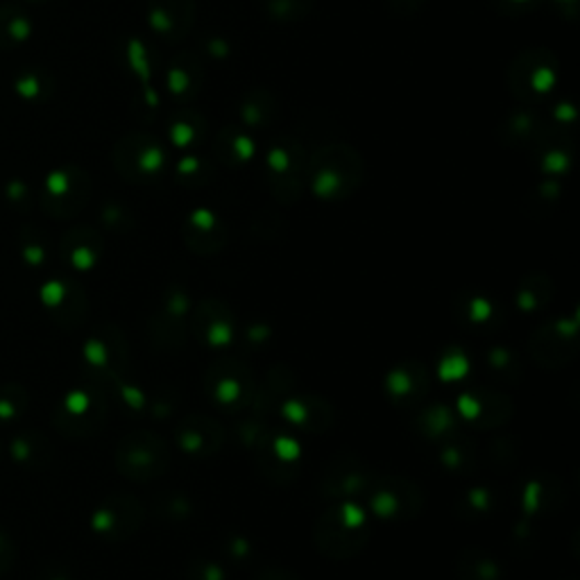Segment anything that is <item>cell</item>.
<instances>
[{
	"mask_svg": "<svg viewBox=\"0 0 580 580\" xmlns=\"http://www.w3.org/2000/svg\"><path fill=\"white\" fill-rule=\"evenodd\" d=\"M366 161L349 143H325L309 152L306 184L315 198L340 202L351 198L363 184Z\"/></svg>",
	"mask_w": 580,
	"mask_h": 580,
	"instance_id": "cell-1",
	"label": "cell"
},
{
	"mask_svg": "<svg viewBox=\"0 0 580 580\" xmlns=\"http://www.w3.org/2000/svg\"><path fill=\"white\" fill-rule=\"evenodd\" d=\"M368 512L359 501H340L322 514L315 524V544L322 556L345 560L357 556L368 544Z\"/></svg>",
	"mask_w": 580,
	"mask_h": 580,
	"instance_id": "cell-2",
	"label": "cell"
},
{
	"mask_svg": "<svg viewBox=\"0 0 580 580\" xmlns=\"http://www.w3.org/2000/svg\"><path fill=\"white\" fill-rule=\"evenodd\" d=\"M506 84L514 101L542 103L560 84V61L549 48H529L510 61Z\"/></svg>",
	"mask_w": 580,
	"mask_h": 580,
	"instance_id": "cell-3",
	"label": "cell"
},
{
	"mask_svg": "<svg viewBox=\"0 0 580 580\" xmlns=\"http://www.w3.org/2000/svg\"><path fill=\"white\" fill-rule=\"evenodd\" d=\"M309 150L298 137H277L266 154L270 190L277 202L295 205L306 186Z\"/></svg>",
	"mask_w": 580,
	"mask_h": 580,
	"instance_id": "cell-4",
	"label": "cell"
},
{
	"mask_svg": "<svg viewBox=\"0 0 580 580\" xmlns=\"http://www.w3.org/2000/svg\"><path fill=\"white\" fill-rule=\"evenodd\" d=\"M116 173L132 184L156 182L166 171L169 154L161 141L148 132H127L112 150Z\"/></svg>",
	"mask_w": 580,
	"mask_h": 580,
	"instance_id": "cell-5",
	"label": "cell"
},
{
	"mask_svg": "<svg viewBox=\"0 0 580 580\" xmlns=\"http://www.w3.org/2000/svg\"><path fill=\"white\" fill-rule=\"evenodd\" d=\"M256 391H259V385H256L252 370L234 357H222L205 374L207 397L228 413L252 408Z\"/></svg>",
	"mask_w": 580,
	"mask_h": 580,
	"instance_id": "cell-6",
	"label": "cell"
},
{
	"mask_svg": "<svg viewBox=\"0 0 580 580\" xmlns=\"http://www.w3.org/2000/svg\"><path fill=\"white\" fill-rule=\"evenodd\" d=\"M116 467L132 480H154L171 467L166 442L150 431H137L120 440L116 449Z\"/></svg>",
	"mask_w": 580,
	"mask_h": 580,
	"instance_id": "cell-7",
	"label": "cell"
},
{
	"mask_svg": "<svg viewBox=\"0 0 580 580\" xmlns=\"http://www.w3.org/2000/svg\"><path fill=\"white\" fill-rule=\"evenodd\" d=\"M374 472L353 454L336 456L317 480V492L336 501H361L374 486Z\"/></svg>",
	"mask_w": 580,
	"mask_h": 580,
	"instance_id": "cell-8",
	"label": "cell"
},
{
	"mask_svg": "<svg viewBox=\"0 0 580 580\" xmlns=\"http://www.w3.org/2000/svg\"><path fill=\"white\" fill-rule=\"evenodd\" d=\"M370 510L381 520L399 522L420 514L425 506V495L420 486L402 476H385L374 480L370 495L366 497Z\"/></svg>",
	"mask_w": 580,
	"mask_h": 580,
	"instance_id": "cell-9",
	"label": "cell"
},
{
	"mask_svg": "<svg viewBox=\"0 0 580 580\" xmlns=\"http://www.w3.org/2000/svg\"><path fill=\"white\" fill-rule=\"evenodd\" d=\"M576 351H578L576 315L546 322V325L540 327L529 340L531 359L546 370H558L562 366H569L576 359Z\"/></svg>",
	"mask_w": 580,
	"mask_h": 580,
	"instance_id": "cell-10",
	"label": "cell"
},
{
	"mask_svg": "<svg viewBox=\"0 0 580 580\" xmlns=\"http://www.w3.org/2000/svg\"><path fill=\"white\" fill-rule=\"evenodd\" d=\"M188 317V295L179 286H171L161 302V309L154 313L150 327L152 340L159 349L177 351L186 343L184 320Z\"/></svg>",
	"mask_w": 580,
	"mask_h": 580,
	"instance_id": "cell-11",
	"label": "cell"
},
{
	"mask_svg": "<svg viewBox=\"0 0 580 580\" xmlns=\"http://www.w3.org/2000/svg\"><path fill=\"white\" fill-rule=\"evenodd\" d=\"M193 334L207 347L224 349L236 343V315L220 300H205L190 317Z\"/></svg>",
	"mask_w": 580,
	"mask_h": 580,
	"instance_id": "cell-12",
	"label": "cell"
},
{
	"mask_svg": "<svg viewBox=\"0 0 580 580\" xmlns=\"http://www.w3.org/2000/svg\"><path fill=\"white\" fill-rule=\"evenodd\" d=\"M196 0H148V23L154 35L166 42H182L196 23Z\"/></svg>",
	"mask_w": 580,
	"mask_h": 580,
	"instance_id": "cell-13",
	"label": "cell"
},
{
	"mask_svg": "<svg viewBox=\"0 0 580 580\" xmlns=\"http://www.w3.org/2000/svg\"><path fill=\"white\" fill-rule=\"evenodd\" d=\"M256 454H259V469L275 483H293L302 469V449L295 438L286 433L272 431L266 444L256 449Z\"/></svg>",
	"mask_w": 580,
	"mask_h": 580,
	"instance_id": "cell-14",
	"label": "cell"
},
{
	"mask_svg": "<svg viewBox=\"0 0 580 580\" xmlns=\"http://www.w3.org/2000/svg\"><path fill=\"white\" fill-rule=\"evenodd\" d=\"M175 442L190 459H209L222 449L224 429L211 417L193 413L186 415L175 429Z\"/></svg>",
	"mask_w": 580,
	"mask_h": 580,
	"instance_id": "cell-15",
	"label": "cell"
},
{
	"mask_svg": "<svg viewBox=\"0 0 580 580\" xmlns=\"http://www.w3.org/2000/svg\"><path fill=\"white\" fill-rule=\"evenodd\" d=\"M456 410L465 422L474 425L476 429H495L510 417V399L495 391L474 388L459 397Z\"/></svg>",
	"mask_w": 580,
	"mask_h": 580,
	"instance_id": "cell-16",
	"label": "cell"
},
{
	"mask_svg": "<svg viewBox=\"0 0 580 580\" xmlns=\"http://www.w3.org/2000/svg\"><path fill=\"white\" fill-rule=\"evenodd\" d=\"M182 239L190 252L200 256L218 254L228 245V228L222 220L207 207L190 211L182 224Z\"/></svg>",
	"mask_w": 580,
	"mask_h": 580,
	"instance_id": "cell-17",
	"label": "cell"
},
{
	"mask_svg": "<svg viewBox=\"0 0 580 580\" xmlns=\"http://www.w3.org/2000/svg\"><path fill=\"white\" fill-rule=\"evenodd\" d=\"M383 391L393 406L413 408L429 393V372L422 363H402L385 374Z\"/></svg>",
	"mask_w": 580,
	"mask_h": 580,
	"instance_id": "cell-18",
	"label": "cell"
},
{
	"mask_svg": "<svg viewBox=\"0 0 580 580\" xmlns=\"http://www.w3.org/2000/svg\"><path fill=\"white\" fill-rule=\"evenodd\" d=\"M91 196V182L80 169L57 171L48 182V209L55 216L78 213Z\"/></svg>",
	"mask_w": 580,
	"mask_h": 580,
	"instance_id": "cell-19",
	"label": "cell"
},
{
	"mask_svg": "<svg viewBox=\"0 0 580 580\" xmlns=\"http://www.w3.org/2000/svg\"><path fill=\"white\" fill-rule=\"evenodd\" d=\"M279 408L288 425L306 433H325L334 427V408L315 395H290Z\"/></svg>",
	"mask_w": 580,
	"mask_h": 580,
	"instance_id": "cell-20",
	"label": "cell"
},
{
	"mask_svg": "<svg viewBox=\"0 0 580 580\" xmlns=\"http://www.w3.org/2000/svg\"><path fill=\"white\" fill-rule=\"evenodd\" d=\"M537 148V164L540 171L546 175H565L573 164V139L567 132V127H552L544 130L533 141Z\"/></svg>",
	"mask_w": 580,
	"mask_h": 580,
	"instance_id": "cell-21",
	"label": "cell"
},
{
	"mask_svg": "<svg viewBox=\"0 0 580 580\" xmlns=\"http://www.w3.org/2000/svg\"><path fill=\"white\" fill-rule=\"evenodd\" d=\"M143 520L141 503L135 497H116L98 514H95L93 526L107 537H130Z\"/></svg>",
	"mask_w": 580,
	"mask_h": 580,
	"instance_id": "cell-22",
	"label": "cell"
},
{
	"mask_svg": "<svg viewBox=\"0 0 580 580\" xmlns=\"http://www.w3.org/2000/svg\"><path fill=\"white\" fill-rule=\"evenodd\" d=\"M456 315L461 325L474 332H495L503 322V311L499 302L480 293L461 295L456 300Z\"/></svg>",
	"mask_w": 580,
	"mask_h": 580,
	"instance_id": "cell-23",
	"label": "cell"
},
{
	"mask_svg": "<svg viewBox=\"0 0 580 580\" xmlns=\"http://www.w3.org/2000/svg\"><path fill=\"white\" fill-rule=\"evenodd\" d=\"M86 359L95 368H101L105 376H120L127 366V347L123 336L114 327H107L103 334H98L89 343Z\"/></svg>",
	"mask_w": 580,
	"mask_h": 580,
	"instance_id": "cell-24",
	"label": "cell"
},
{
	"mask_svg": "<svg viewBox=\"0 0 580 580\" xmlns=\"http://www.w3.org/2000/svg\"><path fill=\"white\" fill-rule=\"evenodd\" d=\"M213 154L218 159V164L228 169L245 166L256 154V141L245 127L224 125L213 141Z\"/></svg>",
	"mask_w": 580,
	"mask_h": 580,
	"instance_id": "cell-25",
	"label": "cell"
},
{
	"mask_svg": "<svg viewBox=\"0 0 580 580\" xmlns=\"http://www.w3.org/2000/svg\"><path fill=\"white\" fill-rule=\"evenodd\" d=\"M166 86L173 98L190 101L196 98L202 86V63L193 53L177 55L166 71Z\"/></svg>",
	"mask_w": 580,
	"mask_h": 580,
	"instance_id": "cell-26",
	"label": "cell"
},
{
	"mask_svg": "<svg viewBox=\"0 0 580 580\" xmlns=\"http://www.w3.org/2000/svg\"><path fill=\"white\" fill-rule=\"evenodd\" d=\"M542 132V123L537 118V114L529 107L522 109H514L510 112L501 125H499V141L503 146H512V148H522V146H531L537 135Z\"/></svg>",
	"mask_w": 580,
	"mask_h": 580,
	"instance_id": "cell-27",
	"label": "cell"
},
{
	"mask_svg": "<svg viewBox=\"0 0 580 580\" xmlns=\"http://www.w3.org/2000/svg\"><path fill=\"white\" fill-rule=\"evenodd\" d=\"M415 429L420 431L427 440L442 444V442L459 436V417L454 410L446 408L444 404H436V406H429V408L417 413Z\"/></svg>",
	"mask_w": 580,
	"mask_h": 580,
	"instance_id": "cell-28",
	"label": "cell"
},
{
	"mask_svg": "<svg viewBox=\"0 0 580 580\" xmlns=\"http://www.w3.org/2000/svg\"><path fill=\"white\" fill-rule=\"evenodd\" d=\"M207 135V118L200 112L193 109H177L169 120V141L179 148L188 150L202 143Z\"/></svg>",
	"mask_w": 580,
	"mask_h": 580,
	"instance_id": "cell-29",
	"label": "cell"
},
{
	"mask_svg": "<svg viewBox=\"0 0 580 580\" xmlns=\"http://www.w3.org/2000/svg\"><path fill=\"white\" fill-rule=\"evenodd\" d=\"M277 116V101L268 89H250L241 103V123L245 130H266Z\"/></svg>",
	"mask_w": 580,
	"mask_h": 580,
	"instance_id": "cell-30",
	"label": "cell"
},
{
	"mask_svg": "<svg viewBox=\"0 0 580 580\" xmlns=\"http://www.w3.org/2000/svg\"><path fill=\"white\" fill-rule=\"evenodd\" d=\"M101 250H103V241L93 230L69 232L67 241H63V252L69 254V259L78 268H91L95 259H98Z\"/></svg>",
	"mask_w": 580,
	"mask_h": 580,
	"instance_id": "cell-31",
	"label": "cell"
},
{
	"mask_svg": "<svg viewBox=\"0 0 580 580\" xmlns=\"http://www.w3.org/2000/svg\"><path fill=\"white\" fill-rule=\"evenodd\" d=\"M560 501V486L549 476L531 478L522 490V508L529 514H542L552 503Z\"/></svg>",
	"mask_w": 580,
	"mask_h": 580,
	"instance_id": "cell-32",
	"label": "cell"
},
{
	"mask_svg": "<svg viewBox=\"0 0 580 580\" xmlns=\"http://www.w3.org/2000/svg\"><path fill=\"white\" fill-rule=\"evenodd\" d=\"M552 298H554V281L546 275H531L520 283L514 302H518L520 311L535 313L549 304Z\"/></svg>",
	"mask_w": 580,
	"mask_h": 580,
	"instance_id": "cell-33",
	"label": "cell"
},
{
	"mask_svg": "<svg viewBox=\"0 0 580 580\" xmlns=\"http://www.w3.org/2000/svg\"><path fill=\"white\" fill-rule=\"evenodd\" d=\"M461 580H501L499 565L478 549H469L459 560Z\"/></svg>",
	"mask_w": 580,
	"mask_h": 580,
	"instance_id": "cell-34",
	"label": "cell"
},
{
	"mask_svg": "<svg viewBox=\"0 0 580 580\" xmlns=\"http://www.w3.org/2000/svg\"><path fill=\"white\" fill-rule=\"evenodd\" d=\"M317 0H262L264 12L277 23H298L309 19Z\"/></svg>",
	"mask_w": 580,
	"mask_h": 580,
	"instance_id": "cell-35",
	"label": "cell"
},
{
	"mask_svg": "<svg viewBox=\"0 0 580 580\" xmlns=\"http://www.w3.org/2000/svg\"><path fill=\"white\" fill-rule=\"evenodd\" d=\"M216 175V169L211 161H207L205 156L198 154H188L184 159H179L177 164V179L184 186L190 188H198V186H207Z\"/></svg>",
	"mask_w": 580,
	"mask_h": 580,
	"instance_id": "cell-36",
	"label": "cell"
},
{
	"mask_svg": "<svg viewBox=\"0 0 580 580\" xmlns=\"http://www.w3.org/2000/svg\"><path fill=\"white\" fill-rule=\"evenodd\" d=\"M440 461L451 472H469L474 467V449L456 436L440 444Z\"/></svg>",
	"mask_w": 580,
	"mask_h": 580,
	"instance_id": "cell-37",
	"label": "cell"
},
{
	"mask_svg": "<svg viewBox=\"0 0 580 580\" xmlns=\"http://www.w3.org/2000/svg\"><path fill=\"white\" fill-rule=\"evenodd\" d=\"M488 366L495 376L514 383L522 376V361L518 353L508 347H495L488 351Z\"/></svg>",
	"mask_w": 580,
	"mask_h": 580,
	"instance_id": "cell-38",
	"label": "cell"
},
{
	"mask_svg": "<svg viewBox=\"0 0 580 580\" xmlns=\"http://www.w3.org/2000/svg\"><path fill=\"white\" fill-rule=\"evenodd\" d=\"M154 512L159 514L161 520H188V514L193 512V503L186 495L179 492H171V495H159L154 501Z\"/></svg>",
	"mask_w": 580,
	"mask_h": 580,
	"instance_id": "cell-39",
	"label": "cell"
},
{
	"mask_svg": "<svg viewBox=\"0 0 580 580\" xmlns=\"http://www.w3.org/2000/svg\"><path fill=\"white\" fill-rule=\"evenodd\" d=\"M236 436L247 449H262L266 444V440L272 436V431L262 420H254L252 417V420H245L239 425Z\"/></svg>",
	"mask_w": 580,
	"mask_h": 580,
	"instance_id": "cell-40",
	"label": "cell"
},
{
	"mask_svg": "<svg viewBox=\"0 0 580 580\" xmlns=\"http://www.w3.org/2000/svg\"><path fill=\"white\" fill-rule=\"evenodd\" d=\"M463 506L465 508H461V512L465 514V518H469V514H474V518H483V514L492 510L495 495L486 488H474L463 497Z\"/></svg>",
	"mask_w": 580,
	"mask_h": 580,
	"instance_id": "cell-41",
	"label": "cell"
},
{
	"mask_svg": "<svg viewBox=\"0 0 580 580\" xmlns=\"http://www.w3.org/2000/svg\"><path fill=\"white\" fill-rule=\"evenodd\" d=\"M467 368H469V361L465 359V353L459 349H451L440 361V376L444 381H459L467 374Z\"/></svg>",
	"mask_w": 580,
	"mask_h": 580,
	"instance_id": "cell-42",
	"label": "cell"
},
{
	"mask_svg": "<svg viewBox=\"0 0 580 580\" xmlns=\"http://www.w3.org/2000/svg\"><path fill=\"white\" fill-rule=\"evenodd\" d=\"M184 580H228V576H224V571L218 562L207 560V558H198L186 567Z\"/></svg>",
	"mask_w": 580,
	"mask_h": 580,
	"instance_id": "cell-43",
	"label": "cell"
},
{
	"mask_svg": "<svg viewBox=\"0 0 580 580\" xmlns=\"http://www.w3.org/2000/svg\"><path fill=\"white\" fill-rule=\"evenodd\" d=\"M222 552L230 560L243 562V560L252 558V542L247 537H243V535H230L228 540H224Z\"/></svg>",
	"mask_w": 580,
	"mask_h": 580,
	"instance_id": "cell-44",
	"label": "cell"
},
{
	"mask_svg": "<svg viewBox=\"0 0 580 580\" xmlns=\"http://www.w3.org/2000/svg\"><path fill=\"white\" fill-rule=\"evenodd\" d=\"M270 336H272V332L268 325H264V322H254V325H247V329L241 334L247 349H259L262 345L270 343Z\"/></svg>",
	"mask_w": 580,
	"mask_h": 580,
	"instance_id": "cell-45",
	"label": "cell"
},
{
	"mask_svg": "<svg viewBox=\"0 0 580 580\" xmlns=\"http://www.w3.org/2000/svg\"><path fill=\"white\" fill-rule=\"evenodd\" d=\"M542 0H492V5L501 14H522L531 8H535Z\"/></svg>",
	"mask_w": 580,
	"mask_h": 580,
	"instance_id": "cell-46",
	"label": "cell"
},
{
	"mask_svg": "<svg viewBox=\"0 0 580 580\" xmlns=\"http://www.w3.org/2000/svg\"><path fill=\"white\" fill-rule=\"evenodd\" d=\"M105 222L112 224V228H120V230H130L132 228V218L130 213H127L125 209L116 207V205H109L105 209Z\"/></svg>",
	"mask_w": 580,
	"mask_h": 580,
	"instance_id": "cell-47",
	"label": "cell"
},
{
	"mask_svg": "<svg viewBox=\"0 0 580 580\" xmlns=\"http://www.w3.org/2000/svg\"><path fill=\"white\" fill-rule=\"evenodd\" d=\"M427 0H385V5H388L395 14H402V16H413L420 12L425 8Z\"/></svg>",
	"mask_w": 580,
	"mask_h": 580,
	"instance_id": "cell-48",
	"label": "cell"
},
{
	"mask_svg": "<svg viewBox=\"0 0 580 580\" xmlns=\"http://www.w3.org/2000/svg\"><path fill=\"white\" fill-rule=\"evenodd\" d=\"M254 580H300L293 571L281 569V567H266L254 576Z\"/></svg>",
	"mask_w": 580,
	"mask_h": 580,
	"instance_id": "cell-49",
	"label": "cell"
},
{
	"mask_svg": "<svg viewBox=\"0 0 580 580\" xmlns=\"http://www.w3.org/2000/svg\"><path fill=\"white\" fill-rule=\"evenodd\" d=\"M576 118H578V112H576V107L571 103H560L556 107V120H558L560 127H567V130H569L571 125H576Z\"/></svg>",
	"mask_w": 580,
	"mask_h": 580,
	"instance_id": "cell-50",
	"label": "cell"
},
{
	"mask_svg": "<svg viewBox=\"0 0 580 580\" xmlns=\"http://www.w3.org/2000/svg\"><path fill=\"white\" fill-rule=\"evenodd\" d=\"M207 53H209L211 57L224 59V57H230V53H232V46H230L228 42H224L222 37H211V39L207 42Z\"/></svg>",
	"mask_w": 580,
	"mask_h": 580,
	"instance_id": "cell-51",
	"label": "cell"
},
{
	"mask_svg": "<svg viewBox=\"0 0 580 580\" xmlns=\"http://www.w3.org/2000/svg\"><path fill=\"white\" fill-rule=\"evenodd\" d=\"M552 3L560 10L565 19H576L578 14V0H552Z\"/></svg>",
	"mask_w": 580,
	"mask_h": 580,
	"instance_id": "cell-52",
	"label": "cell"
}]
</instances>
